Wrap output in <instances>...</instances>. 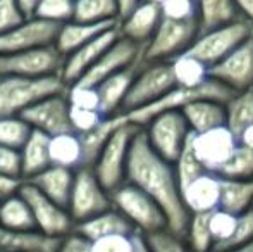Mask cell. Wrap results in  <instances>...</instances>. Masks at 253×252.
I'll list each match as a JSON object with an SVG mask.
<instances>
[{"mask_svg":"<svg viewBox=\"0 0 253 252\" xmlns=\"http://www.w3.org/2000/svg\"><path fill=\"white\" fill-rule=\"evenodd\" d=\"M126 182L140 187L164 209L169 232L184 239L191 212L184 205L174 162L160 157L148 144L143 128L136 133L127 159Z\"/></svg>","mask_w":253,"mask_h":252,"instance_id":"cell-1","label":"cell"},{"mask_svg":"<svg viewBox=\"0 0 253 252\" xmlns=\"http://www.w3.org/2000/svg\"><path fill=\"white\" fill-rule=\"evenodd\" d=\"M67 83L60 74L52 76H0V116H21L28 107L48 95L62 94Z\"/></svg>","mask_w":253,"mask_h":252,"instance_id":"cell-2","label":"cell"},{"mask_svg":"<svg viewBox=\"0 0 253 252\" xmlns=\"http://www.w3.org/2000/svg\"><path fill=\"white\" fill-rule=\"evenodd\" d=\"M110 197H112L114 207L129 219L136 232L150 235V233L160 232V230H169V223H167L164 209L160 207L155 199H152L140 187L124 182L123 185L110 192Z\"/></svg>","mask_w":253,"mask_h":252,"instance_id":"cell-3","label":"cell"},{"mask_svg":"<svg viewBox=\"0 0 253 252\" xmlns=\"http://www.w3.org/2000/svg\"><path fill=\"white\" fill-rule=\"evenodd\" d=\"M123 118V116H121ZM141 126L124 121L114 130V133L107 138L102 147L97 161L93 162V171L109 192L116 190L119 185L126 182L127 159H129L131 145Z\"/></svg>","mask_w":253,"mask_h":252,"instance_id":"cell-4","label":"cell"},{"mask_svg":"<svg viewBox=\"0 0 253 252\" xmlns=\"http://www.w3.org/2000/svg\"><path fill=\"white\" fill-rule=\"evenodd\" d=\"M198 35H200L198 19L177 21L162 17L155 35L143 47V61H172L195 44Z\"/></svg>","mask_w":253,"mask_h":252,"instance_id":"cell-5","label":"cell"},{"mask_svg":"<svg viewBox=\"0 0 253 252\" xmlns=\"http://www.w3.org/2000/svg\"><path fill=\"white\" fill-rule=\"evenodd\" d=\"M176 87L177 83L170 61L143 62L131 85V90L124 101L121 112H129L134 109L145 107V105L162 99Z\"/></svg>","mask_w":253,"mask_h":252,"instance_id":"cell-6","label":"cell"},{"mask_svg":"<svg viewBox=\"0 0 253 252\" xmlns=\"http://www.w3.org/2000/svg\"><path fill=\"white\" fill-rule=\"evenodd\" d=\"M252 33L253 23L245 19V17H240V19L233 21L229 24L200 33L195 44L186 52L200 59L209 67H212L213 64L220 62L226 55H229Z\"/></svg>","mask_w":253,"mask_h":252,"instance_id":"cell-7","label":"cell"},{"mask_svg":"<svg viewBox=\"0 0 253 252\" xmlns=\"http://www.w3.org/2000/svg\"><path fill=\"white\" fill-rule=\"evenodd\" d=\"M143 131L153 151L169 162L177 161L191 135V128L181 109L160 112L143 126Z\"/></svg>","mask_w":253,"mask_h":252,"instance_id":"cell-8","label":"cell"},{"mask_svg":"<svg viewBox=\"0 0 253 252\" xmlns=\"http://www.w3.org/2000/svg\"><path fill=\"white\" fill-rule=\"evenodd\" d=\"M114 207L110 192L102 185L91 166H83L76 169L74 185L67 202V211L71 212L74 223H81L107 209Z\"/></svg>","mask_w":253,"mask_h":252,"instance_id":"cell-9","label":"cell"},{"mask_svg":"<svg viewBox=\"0 0 253 252\" xmlns=\"http://www.w3.org/2000/svg\"><path fill=\"white\" fill-rule=\"evenodd\" d=\"M19 192L24 195V199L30 204L37 228L42 233L53 237V239H62V237L69 235L71 232H74L76 223H74L73 216L67 211L66 205L52 201L50 197L42 194L30 182H24Z\"/></svg>","mask_w":253,"mask_h":252,"instance_id":"cell-10","label":"cell"},{"mask_svg":"<svg viewBox=\"0 0 253 252\" xmlns=\"http://www.w3.org/2000/svg\"><path fill=\"white\" fill-rule=\"evenodd\" d=\"M21 116L31 126V130H38L48 137L73 131L71 104L67 101L66 92L42 99L37 104L28 107Z\"/></svg>","mask_w":253,"mask_h":252,"instance_id":"cell-11","label":"cell"},{"mask_svg":"<svg viewBox=\"0 0 253 252\" xmlns=\"http://www.w3.org/2000/svg\"><path fill=\"white\" fill-rule=\"evenodd\" d=\"M141 57H143V45L134 44L129 38H124L121 35L76 83L88 85V87H98L103 80H107L112 74L123 71L124 67L140 61Z\"/></svg>","mask_w":253,"mask_h":252,"instance_id":"cell-12","label":"cell"},{"mask_svg":"<svg viewBox=\"0 0 253 252\" xmlns=\"http://www.w3.org/2000/svg\"><path fill=\"white\" fill-rule=\"evenodd\" d=\"M59 26L60 24L40 17H28L10 31L0 35V54H17L45 45H53L59 33Z\"/></svg>","mask_w":253,"mask_h":252,"instance_id":"cell-13","label":"cell"},{"mask_svg":"<svg viewBox=\"0 0 253 252\" xmlns=\"http://www.w3.org/2000/svg\"><path fill=\"white\" fill-rule=\"evenodd\" d=\"M64 57L55 45L31 49L17 54L2 55L3 74H21V76H52L62 74Z\"/></svg>","mask_w":253,"mask_h":252,"instance_id":"cell-14","label":"cell"},{"mask_svg":"<svg viewBox=\"0 0 253 252\" xmlns=\"http://www.w3.org/2000/svg\"><path fill=\"white\" fill-rule=\"evenodd\" d=\"M210 78H215L220 83L234 92L247 90L253 87V33L241 42L229 55L210 67Z\"/></svg>","mask_w":253,"mask_h":252,"instance_id":"cell-15","label":"cell"},{"mask_svg":"<svg viewBox=\"0 0 253 252\" xmlns=\"http://www.w3.org/2000/svg\"><path fill=\"white\" fill-rule=\"evenodd\" d=\"M238 144L240 142H238L236 135L227 126L191 135V145H193L197 157L200 159L207 171L215 173V175L224 166V162L233 155Z\"/></svg>","mask_w":253,"mask_h":252,"instance_id":"cell-16","label":"cell"},{"mask_svg":"<svg viewBox=\"0 0 253 252\" xmlns=\"http://www.w3.org/2000/svg\"><path fill=\"white\" fill-rule=\"evenodd\" d=\"M119 37H121L119 24H116V26L109 28V30L100 33L98 37H95L88 44H84L78 50H74L73 54L67 55L66 61H64L62 74H60L64 78V81L67 85L76 83Z\"/></svg>","mask_w":253,"mask_h":252,"instance_id":"cell-17","label":"cell"},{"mask_svg":"<svg viewBox=\"0 0 253 252\" xmlns=\"http://www.w3.org/2000/svg\"><path fill=\"white\" fill-rule=\"evenodd\" d=\"M162 7L152 0H141L126 17L119 21V31L124 38L138 45H147L162 21Z\"/></svg>","mask_w":253,"mask_h":252,"instance_id":"cell-18","label":"cell"},{"mask_svg":"<svg viewBox=\"0 0 253 252\" xmlns=\"http://www.w3.org/2000/svg\"><path fill=\"white\" fill-rule=\"evenodd\" d=\"M143 57L136 61L131 66L124 67L123 71L112 74L107 80H103L97 87L98 95H100V111L103 116H116L123 111L124 101H126L127 94L131 90L134 78H136L140 67L143 66Z\"/></svg>","mask_w":253,"mask_h":252,"instance_id":"cell-19","label":"cell"},{"mask_svg":"<svg viewBox=\"0 0 253 252\" xmlns=\"http://www.w3.org/2000/svg\"><path fill=\"white\" fill-rule=\"evenodd\" d=\"M74 230L83 237H86L88 240H91V242L98 239H105V237L131 235V233L136 232L134 226L129 223V219L121 211H117L116 207H110L100 212V214L93 216V218L78 223Z\"/></svg>","mask_w":253,"mask_h":252,"instance_id":"cell-20","label":"cell"},{"mask_svg":"<svg viewBox=\"0 0 253 252\" xmlns=\"http://www.w3.org/2000/svg\"><path fill=\"white\" fill-rule=\"evenodd\" d=\"M60 239L40 230H16L0 225V251L7 252H57Z\"/></svg>","mask_w":253,"mask_h":252,"instance_id":"cell-21","label":"cell"},{"mask_svg":"<svg viewBox=\"0 0 253 252\" xmlns=\"http://www.w3.org/2000/svg\"><path fill=\"white\" fill-rule=\"evenodd\" d=\"M183 201L190 212H209L219 207L220 176L215 173H203L183 189Z\"/></svg>","mask_w":253,"mask_h":252,"instance_id":"cell-22","label":"cell"},{"mask_svg":"<svg viewBox=\"0 0 253 252\" xmlns=\"http://www.w3.org/2000/svg\"><path fill=\"white\" fill-rule=\"evenodd\" d=\"M181 111L193 133H205V131L226 126V102L213 101V99H198L186 104Z\"/></svg>","mask_w":253,"mask_h":252,"instance_id":"cell-23","label":"cell"},{"mask_svg":"<svg viewBox=\"0 0 253 252\" xmlns=\"http://www.w3.org/2000/svg\"><path fill=\"white\" fill-rule=\"evenodd\" d=\"M74 176H76V169L50 164L48 168H45L43 171H40L38 175L31 176L26 182L35 185L42 194L50 197L52 201L59 202V204L67 207L71 190H73V185H74Z\"/></svg>","mask_w":253,"mask_h":252,"instance_id":"cell-24","label":"cell"},{"mask_svg":"<svg viewBox=\"0 0 253 252\" xmlns=\"http://www.w3.org/2000/svg\"><path fill=\"white\" fill-rule=\"evenodd\" d=\"M116 24L119 23H83V21L71 19L59 26V33H57L53 45L64 57H67L74 50H78L84 44H88L95 37H98L100 33L116 26Z\"/></svg>","mask_w":253,"mask_h":252,"instance_id":"cell-25","label":"cell"},{"mask_svg":"<svg viewBox=\"0 0 253 252\" xmlns=\"http://www.w3.org/2000/svg\"><path fill=\"white\" fill-rule=\"evenodd\" d=\"M21 155H23V176L26 182L52 164L50 137L38 130H33L26 144L21 147Z\"/></svg>","mask_w":253,"mask_h":252,"instance_id":"cell-26","label":"cell"},{"mask_svg":"<svg viewBox=\"0 0 253 252\" xmlns=\"http://www.w3.org/2000/svg\"><path fill=\"white\" fill-rule=\"evenodd\" d=\"M50 161L55 166L80 169L84 166V151L81 137L76 131L50 137Z\"/></svg>","mask_w":253,"mask_h":252,"instance_id":"cell-27","label":"cell"},{"mask_svg":"<svg viewBox=\"0 0 253 252\" xmlns=\"http://www.w3.org/2000/svg\"><path fill=\"white\" fill-rule=\"evenodd\" d=\"M197 7L200 33L229 24L241 17L234 0H197Z\"/></svg>","mask_w":253,"mask_h":252,"instance_id":"cell-28","label":"cell"},{"mask_svg":"<svg viewBox=\"0 0 253 252\" xmlns=\"http://www.w3.org/2000/svg\"><path fill=\"white\" fill-rule=\"evenodd\" d=\"M219 207L236 216L253 207V180L220 178Z\"/></svg>","mask_w":253,"mask_h":252,"instance_id":"cell-29","label":"cell"},{"mask_svg":"<svg viewBox=\"0 0 253 252\" xmlns=\"http://www.w3.org/2000/svg\"><path fill=\"white\" fill-rule=\"evenodd\" d=\"M0 225L16 230H38L33 211L21 192L0 201Z\"/></svg>","mask_w":253,"mask_h":252,"instance_id":"cell-30","label":"cell"},{"mask_svg":"<svg viewBox=\"0 0 253 252\" xmlns=\"http://www.w3.org/2000/svg\"><path fill=\"white\" fill-rule=\"evenodd\" d=\"M226 126L240 138V135L253 125V87L247 90L236 92L226 102Z\"/></svg>","mask_w":253,"mask_h":252,"instance_id":"cell-31","label":"cell"},{"mask_svg":"<svg viewBox=\"0 0 253 252\" xmlns=\"http://www.w3.org/2000/svg\"><path fill=\"white\" fill-rule=\"evenodd\" d=\"M170 62H172L174 78H176L177 87L195 88L203 85L210 78V67L195 55L188 54V52L174 57Z\"/></svg>","mask_w":253,"mask_h":252,"instance_id":"cell-32","label":"cell"},{"mask_svg":"<svg viewBox=\"0 0 253 252\" xmlns=\"http://www.w3.org/2000/svg\"><path fill=\"white\" fill-rule=\"evenodd\" d=\"M83 23H119L117 0H74V17Z\"/></svg>","mask_w":253,"mask_h":252,"instance_id":"cell-33","label":"cell"},{"mask_svg":"<svg viewBox=\"0 0 253 252\" xmlns=\"http://www.w3.org/2000/svg\"><path fill=\"white\" fill-rule=\"evenodd\" d=\"M210 212H191L190 223H188L186 242L190 252H210L215 246L212 232H210Z\"/></svg>","mask_w":253,"mask_h":252,"instance_id":"cell-34","label":"cell"},{"mask_svg":"<svg viewBox=\"0 0 253 252\" xmlns=\"http://www.w3.org/2000/svg\"><path fill=\"white\" fill-rule=\"evenodd\" d=\"M217 175L229 180H253V149L238 144Z\"/></svg>","mask_w":253,"mask_h":252,"instance_id":"cell-35","label":"cell"},{"mask_svg":"<svg viewBox=\"0 0 253 252\" xmlns=\"http://www.w3.org/2000/svg\"><path fill=\"white\" fill-rule=\"evenodd\" d=\"M193 135V131H191ZM191 135L188 138L186 145H184L183 152L177 157V161L174 162V168H176V175H177V182H179L181 192L183 189H186L193 180H197L198 176H202L203 173H207L205 166L200 162V159L197 157L193 151V145H191Z\"/></svg>","mask_w":253,"mask_h":252,"instance_id":"cell-36","label":"cell"},{"mask_svg":"<svg viewBox=\"0 0 253 252\" xmlns=\"http://www.w3.org/2000/svg\"><path fill=\"white\" fill-rule=\"evenodd\" d=\"M31 131L23 116H0V147L21 149Z\"/></svg>","mask_w":253,"mask_h":252,"instance_id":"cell-37","label":"cell"},{"mask_svg":"<svg viewBox=\"0 0 253 252\" xmlns=\"http://www.w3.org/2000/svg\"><path fill=\"white\" fill-rule=\"evenodd\" d=\"M35 17L64 24L74 17V0H42L35 10Z\"/></svg>","mask_w":253,"mask_h":252,"instance_id":"cell-38","label":"cell"},{"mask_svg":"<svg viewBox=\"0 0 253 252\" xmlns=\"http://www.w3.org/2000/svg\"><path fill=\"white\" fill-rule=\"evenodd\" d=\"M238 216L231 214V212L224 211V209L217 207L210 212V232H212L213 242L215 246L227 242L233 237L234 228H236ZM213 246V247H215Z\"/></svg>","mask_w":253,"mask_h":252,"instance_id":"cell-39","label":"cell"},{"mask_svg":"<svg viewBox=\"0 0 253 252\" xmlns=\"http://www.w3.org/2000/svg\"><path fill=\"white\" fill-rule=\"evenodd\" d=\"M253 242V207L248 211L238 214L236 228L227 242L215 246L213 249H234V247H243Z\"/></svg>","mask_w":253,"mask_h":252,"instance_id":"cell-40","label":"cell"},{"mask_svg":"<svg viewBox=\"0 0 253 252\" xmlns=\"http://www.w3.org/2000/svg\"><path fill=\"white\" fill-rule=\"evenodd\" d=\"M66 95L73 107L97 109V111H100V95H98L97 87L73 83V85H67Z\"/></svg>","mask_w":253,"mask_h":252,"instance_id":"cell-41","label":"cell"},{"mask_svg":"<svg viewBox=\"0 0 253 252\" xmlns=\"http://www.w3.org/2000/svg\"><path fill=\"white\" fill-rule=\"evenodd\" d=\"M105 118L107 116H103L97 109L73 107L71 105V126H73V131H76L78 135H84L88 131L95 130Z\"/></svg>","mask_w":253,"mask_h":252,"instance_id":"cell-42","label":"cell"},{"mask_svg":"<svg viewBox=\"0 0 253 252\" xmlns=\"http://www.w3.org/2000/svg\"><path fill=\"white\" fill-rule=\"evenodd\" d=\"M147 240L153 252H190L184 239L174 235L169 230L150 233V235H147Z\"/></svg>","mask_w":253,"mask_h":252,"instance_id":"cell-43","label":"cell"},{"mask_svg":"<svg viewBox=\"0 0 253 252\" xmlns=\"http://www.w3.org/2000/svg\"><path fill=\"white\" fill-rule=\"evenodd\" d=\"M160 7H162V16L167 19H198L197 0H166Z\"/></svg>","mask_w":253,"mask_h":252,"instance_id":"cell-44","label":"cell"},{"mask_svg":"<svg viewBox=\"0 0 253 252\" xmlns=\"http://www.w3.org/2000/svg\"><path fill=\"white\" fill-rule=\"evenodd\" d=\"M24 19H28V16L17 0H0V35L10 31Z\"/></svg>","mask_w":253,"mask_h":252,"instance_id":"cell-45","label":"cell"},{"mask_svg":"<svg viewBox=\"0 0 253 252\" xmlns=\"http://www.w3.org/2000/svg\"><path fill=\"white\" fill-rule=\"evenodd\" d=\"M0 173L12 176V178L24 180L21 149L0 147Z\"/></svg>","mask_w":253,"mask_h":252,"instance_id":"cell-46","label":"cell"},{"mask_svg":"<svg viewBox=\"0 0 253 252\" xmlns=\"http://www.w3.org/2000/svg\"><path fill=\"white\" fill-rule=\"evenodd\" d=\"M131 235H112L93 240V252H131L133 251Z\"/></svg>","mask_w":253,"mask_h":252,"instance_id":"cell-47","label":"cell"},{"mask_svg":"<svg viewBox=\"0 0 253 252\" xmlns=\"http://www.w3.org/2000/svg\"><path fill=\"white\" fill-rule=\"evenodd\" d=\"M57 252H93V242L74 230L60 239Z\"/></svg>","mask_w":253,"mask_h":252,"instance_id":"cell-48","label":"cell"},{"mask_svg":"<svg viewBox=\"0 0 253 252\" xmlns=\"http://www.w3.org/2000/svg\"><path fill=\"white\" fill-rule=\"evenodd\" d=\"M23 183H24V180L12 178V176L0 173V201L17 194V192L21 190V187H23Z\"/></svg>","mask_w":253,"mask_h":252,"instance_id":"cell-49","label":"cell"},{"mask_svg":"<svg viewBox=\"0 0 253 252\" xmlns=\"http://www.w3.org/2000/svg\"><path fill=\"white\" fill-rule=\"evenodd\" d=\"M131 239H133V251L131 252H153L147 240V235H143L141 232H134Z\"/></svg>","mask_w":253,"mask_h":252,"instance_id":"cell-50","label":"cell"},{"mask_svg":"<svg viewBox=\"0 0 253 252\" xmlns=\"http://www.w3.org/2000/svg\"><path fill=\"white\" fill-rule=\"evenodd\" d=\"M234 3L240 10L241 17L253 23V0H234Z\"/></svg>","mask_w":253,"mask_h":252,"instance_id":"cell-51","label":"cell"},{"mask_svg":"<svg viewBox=\"0 0 253 252\" xmlns=\"http://www.w3.org/2000/svg\"><path fill=\"white\" fill-rule=\"evenodd\" d=\"M140 2L141 0H117V5H119V21L123 17H126Z\"/></svg>","mask_w":253,"mask_h":252,"instance_id":"cell-52","label":"cell"},{"mask_svg":"<svg viewBox=\"0 0 253 252\" xmlns=\"http://www.w3.org/2000/svg\"><path fill=\"white\" fill-rule=\"evenodd\" d=\"M21 5V9L24 10V14H26L28 17H33L35 16V10H37L38 3L42 2V0H17Z\"/></svg>","mask_w":253,"mask_h":252,"instance_id":"cell-53","label":"cell"},{"mask_svg":"<svg viewBox=\"0 0 253 252\" xmlns=\"http://www.w3.org/2000/svg\"><path fill=\"white\" fill-rule=\"evenodd\" d=\"M238 142H240L241 145H247V147L253 149V125H250V126L247 128V130L243 131V133L240 135Z\"/></svg>","mask_w":253,"mask_h":252,"instance_id":"cell-54","label":"cell"},{"mask_svg":"<svg viewBox=\"0 0 253 252\" xmlns=\"http://www.w3.org/2000/svg\"><path fill=\"white\" fill-rule=\"evenodd\" d=\"M210 252H253V242L243 247H234V249H212Z\"/></svg>","mask_w":253,"mask_h":252,"instance_id":"cell-55","label":"cell"},{"mask_svg":"<svg viewBox=\"0 0 253 252\" xmlns=\"http://www.w3.org/2000/svg\"><path fill=\"white\" fill-rule=\"evenodd\" d=\"M0 76H3V62H2V54H0Z\"/></svg>","mask_w":253,"mask_h":252,"instance_id":"cell-56","label":"cell"},{"mask_svg":"<svg viewBox=\"0 0 253 252\" xmlns=\"http://www.w3.org/2000/svg\"><path fill=\"white\" fill-rule=\"evenodd\" d=\"M152 2H155V3H160V5H162V3L166 2V0H152Z\"/></svg>","mask_w":253,"mask_h":252,"instance_id":"cell-57","label":"cell"},{"mask_svg":"<svg viewBox=\"0 0 253 252\" xmlns=\"http://www.w3.org/2000/svg\"><path fill=\"white\" fill-rule=\"evenodd\" d=\"M0 252H7V251H0Z\"/></svg>","mask_w":253,"mask_h":252,"instance_id":"cell-58","label":"cell"}]
</instances>
